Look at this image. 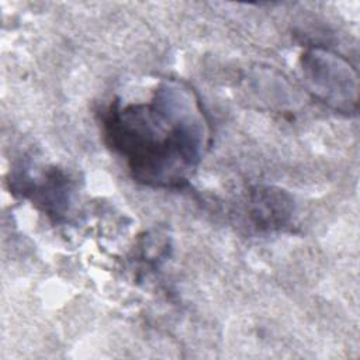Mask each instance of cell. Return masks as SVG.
<instances>
[{
  "label": "cell",
  "mask_w": 360,
  "mask_h": 360,
  "mask_svg": "<svg viewBox=\"0 0 360 360\" xmlns=\"http://www.w3.org/2000/svg\"><path fill=\"white\" fill-rule=\"evenodd\" d=\"M252 212L257 226H280L290 217V201L277 191H259L253 198Z\"/></svg>",
  "instance_id": "277c9868"
},
{
  "label": "cell",
  "mask_w": 360,
  "mask_h": 360,
  "mask_svg": "<svg viewBox=\"0 0 360 360\" xmlns=\"http://www.w3.org/2000/svg\"><path fill=\"white\" fill-rule=\"evenodd\" d=\"M302 69L316 97L335 107L349 111L357 103V76L349 63L325 51L312 49L302 58Z\"/></svg>",
  "instance_id": "7a4b0ae2"
},
{
  "label": "cell",
  "mask_w": 360,
  "mask_h": 360,
  "mask_svg": "<svg viewBox=\"0 0 360 360\" xmlns=\"http://www.w3.org/2000/svg\"><path fill=\"white\" fill-rule=\"evenodd\" d=\"M104 135L136 181L179 187L201 160L207 125L188 89L166 83L146 104L111 105L104 117Z\"/></svg>",
  "instance_id": "6da1fadb"
},
{
  "label": "cell",
  "mask_w": 360,
  "mask_h": 360,
  "mask_svg": "<svg viewBox=\"0 0 360 360\" xmlns=\"http://www.w3.org/2000/svg\"><path fill=\"white\" fill-rule=\"evenodd\" d=\"M32 193V200L42 207V210L56 219L63 215L69 205V181L65 174L56 169L49 170L42 177L41 183H35L24 190Z\"/></svg>",
  "instance_id": "3957f363"
}]
</instances>
